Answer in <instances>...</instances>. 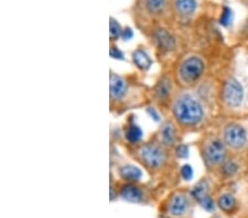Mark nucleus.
Returning <instances> with one entry per match:
<instances>
[{
    "label": "nucleus",
    "instance_id": "obj_14",
    "mask_svg": "<svg viewBox=\"0 0 248 218\" xmlns=\"http://www.w3.org/2000/svg\"><path fill=\"white\" fill-rule=\"evenodd\" d=\"M134 62L136 65L142 70H146L151 65V59L142 51H136L134 53Z\"/></svg>",
    "mask_w": 248,
    "mask_h": 218
},
{
    "label": "nucleus",
    "instance_id": "obj_11",
    "mask_svg": "<svg viewBox=\"0 0 248 218\" xmlns=\"http://www.w3.org/2000/svg\"><path fill=\"white\" fill-rule=\"evenodd\" d=\"M155 38H157L159 45L162 47V49L170 50L174 46V40L171 35L167 32L165 30H159L157 34H155Z\"/></svg>",
    "mask_w": 248,
    "mask_h": 218
},
{
    "label": "nucleus",
    "instance_id": "obj_2",
    "mask_svg": "<svg viewBox=\"0 0 248 218\" xmlns=\"http://www.w3.org/2000/svg\"><path fill=\"white\" fill-rule=\"evenodd\" d=\"M204 70V63L200 58L192 57L185 61L181 70H180V74L185 82L186 83H193L201 76Z\"/></svg>",
    "mask_w": 248,
    "mask_h": 218
},
{
    "label": "nucleus",
    "instance_id": "obj_7",
    "mask_svg": "<svg viewBox=\"0 0 248 218\" xmlns=\"http://www.w3.org/2000/svg\"><path fill=\"white\" fill-rule=\"evenodd\" d=\"M192 195L202 205L203 208H205L206 211L210 212L213 211L214 203L209 195V189H207V186L204 182H201V183H199L195 186L193 191H192Z\"/></svg>",
    "mask_w": 248,
    "mask_h": 218
},
{
    "label": "nucleus",
    "instance_id": "obj_18",
    "mask_svg": "<svg viewBox=\"0 0 248 218\" xmlns=\"http://www.w3.org/2000/svg\"><path fill=\"white\" fill-rule=\"evenodd\" d=\"M146 3L151 13H159L165 7V0H146Z\"/></svg>",
    "mask_w": 248,
    "mask_h": 218
},
{
    "label": "nucleus",
    "instance_id": "obj_16",
    "mask_svg": "<svg viewBox=\"0 0 248 218\" xmlns=\"http://www.w3.org/2000/svg\"><path fill=\"white\" fill-rule=\"evenodd\" d=\"M162 140L166 145H172L174 141V129L172 125L167 124L163 126L162 131H161Z\"/></svg>",
    "mask_w": 248,
    "mask_h": 218
},
{
    "label": "nucleus",
    "instance_id": "obj_25",
    "mask_svg": "<svg viewBox=\"0 0 248 218\" xmlns=\"http://www.w3.org/2000/svg\"><path fill=\"white\" fill-rule=\"evenodd\" d=\"M110 55L115 58H123V54L117 49H110Z\"/></svg>",
    "mask_w": 248,
    "mask_h": 218
},
{
    "label": "nucleus",
    "instance_id": "obj_8",
    "mask_svg": "<svg viewBox=\"0 0 248 218\" xmlns=\"http://www.w3.org/2000/svg\"><path fill=\"white\" fill-rule=\"evenodd\" d=\"M187 208V201L186 198L181 195V194H177L171 198L169 204V212L173 216H181L186 213Z\"/></svg>",
    "mask_w": 248,
    "mask_h": 218
},
{
    "label": "nucleus",
    "instance_id": "obj_24",
    "mask_svg": "<svg viewBox=\"0 0 248 218\" xmlns=\"http://www.w3.org/2000/svg\"><path fill=\"white\" fill-rule=\"evenodd\" d=\"M189 154V148L186 145H181L177 148V156L179 158H186Z\"/></svg>",
    "mask_w": 248,
    "mask_h": 218
},
{
    "label": "nucleus",
    "instance_id": "obj_23",
    "mask_svg": "<svg viewBox=\"0 0 248 218\" xmlns=\"http://www.w3.org/2000/svg\"><path fill=\"white\" fill-rule=\"evenodd\" d=\"M181 175L185 180H191L192 176H193V170L190 165H185L181 169Z\"/></svg>",
    "mask_w": 248,
    "mask_h": 218
},
{
    "label": "nucleus",
    "instance_id": "obj_21",
    "mask_svg": "<svg viewBox=\"0 0 248 218\" xmlns=\"http://www.w3.org/2000/svg\"><path fill=\"white\" fill-rule=\"evenodd\" d=\"M237 171V165H236L234 162H226L225 164L223 165V172L226 174V175H233Z\"/></svg>",
    "mask_w": 248,
    "mask_h": 218
},
{
    "label": "nucleus",
    "instance_id": "obj_1",
    "mask_svg": "<svg viewBox=\"0 0 248 218\" xmlns=\"http://www.w3.org/2000/svg\"><path fill=\"white\" fill-rule=\"evenodd\" d=\"M173 113L175 118L185 125H197L203 117L202 106L189 96H183L178 99Z\"/></svg>",
    "mask_w": 248,
    "mask_h": 218
},
{
    "label": "nucleus",
    "instance_id": "obj_17",
    "mask_svg": "<svg viewBox=\"0 0 248 218\" xmlns=\"http://www.w3.org/2000/svg\"><path fill=\"white\" fill-rule=\"evenodd\" d=\"M127 139L131 142H137L139 141L140 139L142 137V131L141 129L139 128L137 126H131L128 128L127 130Z\"/></svg>",
    "mask_w": 248,
    "mask_h": 218
},
{
    "label": "nucleus",
    "instance_id": "obj_15",
    "mask_svg": "<svg viewBox=\"0 0 248 218\" xmlns=\"http://www.w3.org/2000/svg\"><path fill=\"white\" fill-rule=\"evenodd\" d=\"M218 206L223 211L231 212L235 207V198L230 194H224L218 200Z\"/></svg>",
    "mask_w": 248,
    "mask_h": 218
},
{
    "label": "nucleus",
    "instance_id": "obj_19",
    "mask_svg": "<svg viewBox=\"0 0 248 218\" xmlns=\"http://www.w3.org/2000/svg\"><path fill=\"white\" fill-rule=\"evenodd\" d=\"M171 89V85L170 82L167 81V79H163L162 82L159 83V85L157 87V94L159 97H166L168 94H169Z\"/></svg>",
    "mask_w": 248,
    "mask_h": 218
},
{
    "label": "nucleus",
    "instance_id": "obj_10",
    "mask_svg": "<svg viewBox=\"0 0 248 218\" xmlns=\"http://www.w3.org/2000/svg\"><path fill=\"white\" fill-rule=\"evenodd\" d=\"M122 197L129 202H139L141 200V192L138 188L133 185H127L122 189Z\"/></svg>",
    "mask_w": 248,
    "mask_h": 218
},
{
    "label": "nucleus",
    "instance_id": "obj_4",
    "mask_svg": "<svg viewBox=\"0 0 248 218\" xmlns=\"http://www.w3.org/2000/svg\"><path fill=\"white\" fill-rule=\"evenodd\" d=\"M224 139L230 146L234 149L243 148L246 144L247 136L245 129L238 125H230L224 131Z\"/></svg>",
    "mask_w": 248,
    "mask_h": 218
},
{
    "label": "nucleus",
    "instance_id": "obj_13",
    "mask_svg": "<svg viewBox=\"0 0 248 218\" xmlns=\"http://www.w3.org/2000/svg\"><path fill=\"white\" fill-rule=\"evenodd\" d=\"M175 6H177V9L180 14L190 15L194 13V10L197 9V1L195 0H177Z\"/></svg>",
    "mask_w": 248,
    "mask_h": 218
},
{
    "label": "nucleus",
    "instance_id": "obj_22",
    "mask_svg": "<svg viewBox=\"0 0 248 218\" xmlns=\"http://www.w3.org/2000/svg\"><path fill=\"white\" fill-rule=\"evenodd\" d=\"M110 34L111 37H118L119 34H122L121 26L117 22H115V20H110Z\"/></svg>",
    "mask_w": 248,
    "mask_h": 218
},
{
    "label": "nucleus",
    "instance_id": "obj_20",
    "mask_svg": "<svg viewBox=\"0 0 248 218\" xmlns=\"http://www.w3.org/2000/svg\"><path fill=\"white\" fill-rule=\"evenodd\" d=\"M232 10L230 8L225 7L223 9V14H222V17H221V23L223 26H229L231 23V20H232Z\"/></svg>",
    "mask_w": 248,
    "mask_h": 218
},
{
    "label": "nucleus",
    "instance_id": "obj_5",
    "mask_svg": "<svg viewBox=\"0 0 248 218\" xmlns=\"http://www.w3.org/2000/svg\"><path fill=\"white\" fill-rule=\"evenodd\" d=\"M143 162L151 168H157L163 162V152L155 145H145L140 151Z\"/></svg>",
    "mask_w": 248,
    "mask_h": 218
},
{
    "label": "nucleus",
    "instance_id": "obj_12",
    "mask_svg": "<svg viewBox=\"0 0 248 218\" xmlns=\"http://www.w3.org/2000/svg\"><path fill=\"white\" fill-rule=\"evenodd\" d=\"M121 175L125 180L129 181H138L141 177V171L138 168L133 165H126L121 169Z\"/></svg>",
    "mask_w": 248,
    "mask_h": 218
},
{
    "label": "nucleus",
    "instance_id": "obj_3",
    "mask_svg": "<svg viewBox=\"0 0 248 218\" xmlns=\"http://www.w3.org/2000/svg\"><path fill=\"white\" fill-rule=\"evenodd\" d=\"M244 97L243 88L234 78L227 79L223 87V99L230 107H238Z\"/></svg>",
    "mask_w": 248,
    "mask_h": 218
},
{
    "label": "nucleus",
    "instance_id": "obj_6",
    "mask_svg": "<svg viewBox=\"0 0 248 218\" xmlns=\"http://www.w3.org/2000/svg\"><path fill=\"white\" fill-rule=\"evenodd\" d=\"M206 160L212 164H219L225 158V148L221 141L213 140L207 145L205 149Z\"/></svg>",
    "mask_w": 248,
    "mask_h": 218
},
{
    "label": "nucleus",
    "instance_id": "obj_26",
    "mask_svg": "<svg viewBox=\"0 0 248 218\" xmlns=\"http://www.w3.org/2000/svg\"><path fill=\"white\" fill-rule=\"evenodd\" d=\"M122 35H123V38L124 39H130L131 37H133V31H131L130 29H126V30H124L123 32H122Z\"/></svg>",
    "mask_w": 248,
    "mask_h": 218
},
{
    "label": "nucleus",
    "instance_id": "obj_9",
    "mask_svg": "<svg viewBox=\"0 0 248 218\" xmlns=\"http://www.w3.org/2000/svg\"><path fill=\"white\" fill-rule=\"evenodd\" d=\"M110 95L114 98L122 97L126 90V84L125 81L122 77L117 76V75H110Z\"/></svg>",
    "mask_w": 248,
    "mask_h": 218
}]
</instances>
